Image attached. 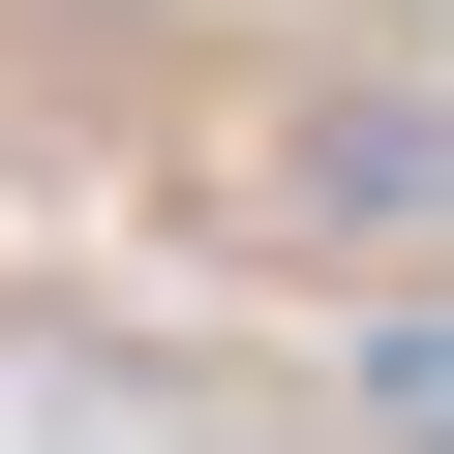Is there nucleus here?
I'll return each mask as SVG.
<instances>
[{"instance_id": "nucleus-1", "label": "nucleus", "mask_w": 454, "mask_h": 454, "mask_svg": "<svg viewBox=\"0 0 454 454\" xmlns=\"http://www.w3.org/2000/svg\"><path fill=\"white\" fill-rule=\"evenodd\" d=\"M303 212H454V91H333L303 121Z\"/></svg>"}]
</instances>
